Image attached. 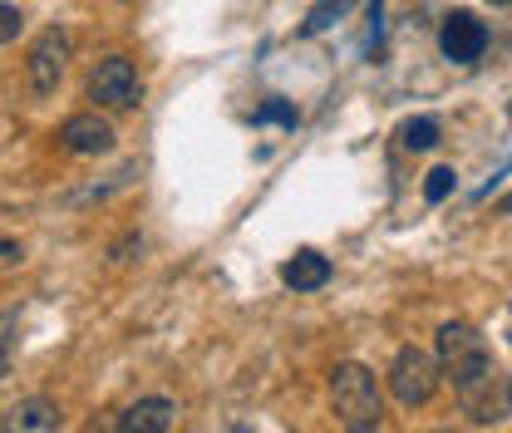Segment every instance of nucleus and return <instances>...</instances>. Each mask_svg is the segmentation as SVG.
<instances>
[{
	"label": "nucleus",
	"mask_w": 512,
	"mask_h": 433,
	"mask_svg": "<svg viewBox=\"0 0 512 433\" xmlns=\"http://www.w3.org/2000/svg\"><path fill=\"white\" fill-rule=\"evenodd\" d=\"M256 124H281V128H296V109H291L286 99H266V104L256 109Z\"/></svg>",
	"instance_id": "14"
},
{
	"label": "nucleus",
	"mask_w": 512,
	"mask_h": 433,
	"mask_svg": "<svg viewBox=\"0 0 512 433\" xmlns=\"http://www.w3.org/2000/svg\"><path fill=\"white\" fill-rule=\"evenodd\" d=\"M330 399H335V414L340 424L355 433H370L384 424V399H380V384L365 365H335L330 374Z\"/></svg>",
	"instance_id": "2"
},
{
	"label": "nucleus",
	"mask_w": 512,
	"mask_h": 433,
	"mask_svg": "<svg viewBox=\"0 0 512 433\" xmlns=\"http://www.w3.org/2000/svg\"><path fill=\"white\" fill-rule=\"evenodd\" d=\"M503 212H512V192H508V197H503Z\"/></svg>",
	"instance_id": "17"
},
{
	"label": "nucleus",
	"mask_w": 512,
	"mask_h": 433,
	"mask_svg": "<svg viewBox=\"0 0 512 433\" xmlns=\"http://www.w3.org/2000/svg\"><path fill=\"white\" fill-rule=\"evenodd\" d=\"M178 424V404L173 399H138L114 419L119 433H168Z\"/></svg>",
	"instance_id": "8"
},
{
	"label": "nucleus",
	"mask_w": 512,
	"mask_h": 433,
	"mask_svg": "<svg viewBox=\"0 0 512 433\" xmlns=\"http://www.w3.org/2000/svg\"><path fill=\"white\" fill-rule=\"evenodd\" d=\"M389 389H394V399H399L404 409L429 404L434 389H439V360L424 355V350H414V345H404V350L394 355V365H389Z\"/></svg>",
	"instance_id": "3"
},
{
	"label": "nucleus",
	"mask_w": 512,
	"mask_h": 433,
	"mask_svg": "<svg viewBox=\"0 0 512 433\" xmlns=\"http://www.w3.org/2000/svg\"><path fill=\"white\" fill-rule=\"evenodd\" d=\"M64 64H69V35H64V30H45V35L30 45V89H35V94H55Z\"/></svg>",
	"instance_id": "6"
},
{
	"label": "nucleus",
	"mask_w": 512,
	"mask_h": 433,
	"mask_svg": "<svg viewBox=\"0 0 512 433\" xmlns=\"http://www.w3.org/2000/svg\"><path fill=\"white\" fill-rule=\"evenodd\" d=\"M281 281H286L291 291H320V286L330 281V261H325L320 251H296V256L281 266Z\"/></svg>",
	"instance_id": "9"
},
{
	"label": "nucleus",
	"mask_w": 512,
	"mask_h": 433,
	"mask_svg": "<svg viewBox=\"0 0 512 433\" xmlns=\"http://www.w3.org/2000/svg\"><path fill=\"white\" fill-rule=\"evenodd\" d=\"M0 429H60V409L50 399H25L10 409V419Z\"/></svg>",
	"instance_id": "10"
},
{
	"label": "nucleus",
	"mask_w": 512,
	"mask_h": 433,
	"mask_svg": "<svg viewBox=\"0 0 512 433\" xmlns=\"http://www.w3.org/2000/svg\"><path fill=\"white\" fill-rule=\"evenodd\" d=\"M439 374L453 384V399L473 424H503L512 414V379L498 370L488 340L473 325L448 320L439 330Z\"/></svg>",
	"instance_id": "1"
},
{
	"label": "nucleus",
	"mask_w": 512,
	"mask_h": 433,
	"mask_svg": "<svg viewBox=\"0 0 512 433\" xmlns=\"http://www.w3.org/2000/svg\"><path fill=\"white\" fill-rule=\"evenodd\" d=\"M60 143L69 148V153L99 158V153H109V148H114V128L104 124L99 114H74V119H64L60 124Z\"/></svg>",
	"instance_id": "7"
},
{
	"label": "nucleus",
	"mask_w": 512,
	"mask_h": 433,
	"mask_svg": "<svg viewBox=\"0 0 512 433\" xmlns=\"http://www.w3.org/2000/svg\"><path fill=\"white\" fill-rule=\"evenodd\" d=\"M439 50H444V60H453V64L483 60V50H488V25H483L473 10H453V15H444V25H439Z\"/></svg>",
	"instance_id": "5"
},
{
	"label": "nucleus",
	"mask_w": 512,
	"mask_h": 433,
	"mask_svg": "<svg viewBox=\"0 0 512 433\" xmlns=\"http://www.w3.org/2000/svg\"><path fill=\"white\" fill-rule=\"evenodd\" d=\"M453 187H458V178H453V168H434V173H429V183H424V197H429V202L439 207V202H444V197L453 192Z\"/></svg>",
	"instance_id": "15"
},
{
	"label": "nucleus",
	"mask_w": 512,
	"mask_h": 433,
	"mask_svg": "<svg viewBox=\"0 0 512 433\" xmlns=\"http://www.w3.org/2000/svg\"><path fill=\"white\" fill-rule=\"evenodd\" d=\"M89 99L104 104V109H133V104L143 99V79H138L133 60L109 55V60L89 74Z\"/></svg>",
	"instance_id": "4"
},
{
	"label": "nucleus",
	"mask_w": 512,
	"mask_h": 433,
	"mask_svg": "<svg viewBox=\"0 0 512 433\" xmlns=\"http://www.w3.org/2000/svg\"><path fill=\"white\" fill-rule=\"evenodd\" d=\"M20 25H25V15H20L15 5H0V45H10V40L20 35Z\"/></svg>",
	"instance_id": "16"
},
{
	"label": "nucleus",
	"mask_w": 512,
	"mask_h": 433,
	"mask_svg": "<svg viewBox=\"0 0 512 433\" xmlns=\"http://www.w3.org/2000/svg\"><path fill=\"white\" fill-rule=\"evenodd\" d=\"M399 143H404L409 153H429V148L439 143V119H409V124L399 128Z\"/></svg>",
	"instance_id": "11"
},
{
	"label": "nucleus",
	"mask_w": 512,
	"mask_h": 433,
	"mask_svg": "<svg viewBox=\"0 0 512 433\" xmlns=\"http://www.w3.org/2000/svg\"><path fill=\"white\" fill-rule=\"evenodd\" d=\"M345 10H350V0H320L316 10H311V20H306V35H320V30H325V25H335Z\"/></svg>",
	"instance_id": "12"
},
{
	"label": "nucleus",
	"mask_w": 512,
	"mask_h": 433,
	"mask_svg": "<svg viewBox=\"0 0 512 433\" xmlns=\"http://www.w3.org/2000/svg\"><path fill=\"white\" fill-rule=\"evenodd\" d=\"M15 330H20V315L15 310H0V379H5L10 355H15Z\"/></svg>",
	"instance_id": "13"
}]
</instances>
